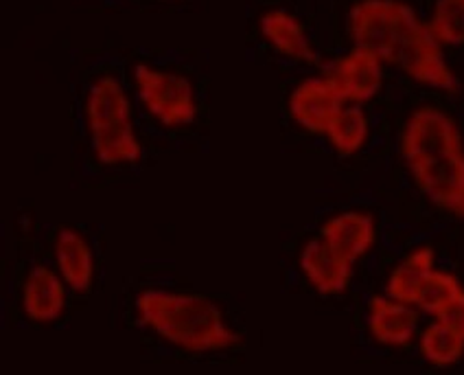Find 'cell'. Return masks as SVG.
I'll list each match as a JSON object with an SVG mask.
<instances>
[{"mask_svg":"<svg viewBox=\"0 0 464 375\" xmlns=\"http://www.w3.org/2000/svg\"><path fill=\"white\" fill-rule=\"evenodd\" d=\"M439 323L447 325L450 330L456 331L458 336L464 338V290L456 294V299L451 303H447V308H442L439 314H436Z\"/></svg>","mask_w":464,"mask_h":375,"instance_id":"21","label":"cell"},{"mask_svg":"<svg viewBox=\"0 0 464 375\" xmlns=\"http://www.w3.org/2000/svg\"><path fill=\"white\" fill-rule=\"evenodd\" d=\"M136 314L142 325L184 351H228L241 340L218 305L202 294L147 290L136 299Z\"/></svg>","mask_w":464,"mask_h":375,"instance_id":"2","label":"cell"},{"mask_svg":"<svg viewBox=\"0 0 464 375\" xmlns=\"http://www.w3.org/2000/svg\"><path fill=\"white\" fill-rule=\"evenodd\" d=\"M55 263L72 292H88L94 279L92 246L71 226H62L55 237Z\"/></svg>","mask_w":464,"mask_h":375,"instance_id":"12","label":"cell"},{"mask_svg":"<svg viewBox=\"0 0 464 375\" xmlns=\"http://www.w3.org/2000/svg\"><path fill=\"white\" fill-rule=\"evenodd\" d=\"M420 353L436 367H451L464 356V338L447 325H430L420 336Z\"/></svg>","mask_w":464,"mask_h":375,"instance_id":"18","label":"cell"},{"mask_svg":"<svg viewBox=\"0 0 464 375\" xmlns=\"http://www.w3.org/2000/svg\"><path fill=\"white\" fill-rule=\"evenodd\" d=\"M460 281L450 272H439L431 271L420 283L419 292H416L414 305H419L420 310L427 314H439L442 308H447V303H451L456 299V294L460 292Z\"/></svg>","mask_w":464,"mask_h":375,"instance_id":"20","label":"cell"},{"mask_svg":"<svg viewBox=\"0 0 464 375\" xmlns=\"http://www.w3.org/2000/svg\"><path fill=\"white\" fill-rule=\"evenodd\" d=\"M23 310L34 323H55L66 310V281L46 266H35L23 285Z\"/></svg>","mask_w":464,"mask_h":375,"instance_id":"9","label":"cell"},{"mask_svg":"<svg viewBox=\"0 0 464 375\" xmlns=\"http://www.w3.org/2000/svg\"><path fill=\"white\" fill-rule=\"evenodd\" d=\"M351 266L353 262L337 255L323 237L307 242L303 252H300V268H303L304 277L324 297L346 292L353 274Z\"/></svg>","mask_w":464,"mask_h":375,"instance_id":"8","label":"cell"},{"mask_svg":"<svg viewBox=\"0 0 464 375\" xmlns=\"http://www.w3.org/2000/svg\"><path fill=\"white\" fill-rule=\"evenodd\" d=\"M92 150L99 161L108 167H121L139 163L142 156V147L139 136H136L134 125L121 123L112 128H103L91 132Z\"/></svg>","mask_w":464,"mask_h":375,"instance_id":"15","label":"cell"},{"mask_svg":"<svg viewBox=\"0 0 464 375\" xmlns=\"http://www.w3.org/2000/svg\"><path fill=\"white\" fill-rule=\"evenodd\" d=\"M416 184L442 209L464 215V152H453L434 161L412 165Z\"/></svg>","mask_w":464,"mask_h":375,"instance_id":"5","label":"cell"},{"mask_svg":"<svg viewBox=\"0 0 464 375\" xmlns=\"http://www.w3.org/2000/svg\"><path fill=\"white\" fill-rule=\"evenodd\" d=\"M324 136L340 156H353L368 139V117L362 108H342L326 128Z\"/></svg>","mask_w":464,"mask_h":375,"instance_id":"17","label":"cell"},{"mask_svg":"<svg viewBox=\"0 0 464 375\" xmlns=\"http://www.w3.org/2000/svg\"><path fill=\"white\" fill-rule=\"evenodd\" d=\"M320 237L334 248L337 255L348 259V262H357L372 248L374 240H377V229H374V220L368 213L344 211V213L334 215L324 222L323 229H320Z\"/></svg>","mask_w":464,"mask_h":375,"instance_id":"10","label":"cell"},{"mask_svg":"<svg viewBox=\"0 0 464 375\" xmlns=\"http://www.w3.org/2000/svg\"><path fill=\"white\" fill-rule=\"evenodd\" d=\"M344 102L363 104L382 91V60L362 46H353L344 57L331 66L329 75Z\"/></svg>","mask_w":464,"mask_h":375,"instance_id":"7","label":"cell"},{"mask_svg":"<svg viewBox=\"0 0 464 375\" xmlns=\"http://www.w3.org/2000/svg\"><path fill=\"white\" fill-rule=\"evenodd\" d=\"M353 44L368 49L386 64L442 93L458 91L453 71L442 57L430 25L403 0H360L348 14Z\"/></svg>","mask_w":464,"mask_h":375,"instance_id":"1","label":"cell"},{"mask_svg":"<svg viewBox=\"0 0 464 375\" xmlns=\"http://www.w3.org/2000/svg\"><path fill=\"white\" fill-rule=\"evenodd\" d=\"M436 255L431 248H419L412 252L408 259H403V263L390 274L388 279V297L401 303L414 305L416 292H419L423 279L434 271Z\"/></svg>","mask_w":464,"mask_h":375,"instance_id":"16","label":"cell"},{"mask_svg":"<svg viewBox=\"0 0 464 375\" xmlns=\"http://www.w3.org/2000/svg\"><path fill=\"white\" fill-rule=\"evenodd\" d=\"M344 108V99L329 77H311L300 82L289 97V114L303 130L324 134L335 114Z\"/></svg>","mask_w":464,"mask_h":375,"instance_id":"6","label":"cell"},{"mask_svg":"<svg viewBox=\"0 0 464 375\" xmlns=\"http://www.w3.org/2000/svg\"><path fill=\"white\" fill-rule=\"evenodd\" d=\"M134 84L140 104L165 128H184L198 117L193 86L184 75L139 64L134 68Z\"/></svg>","mask_w":464,"mask_h":375,"instance_id":"3","label":"cell"},{"mask_svg":"<svg viewBox=\"0 0 464 375\" xmlns=\"http://www.w3.org/2000/svg\"><path fill=\"white\" fill-rule=\"evenodd\" d=\"M430 29L440 44H464V0H436Z\"/></svg>","mask_w":464,"mask_h":375,"instance_id":"19","label":"cell"},{"mask_svg":"<svg viewBox=\"0 0 464 375\" xmlns=\"http://www.w3.org/2000/svg\"><path fill=\"white\" fill-rule=\"evenodd\" d=\"M453 152H464L456 121L431 105L416 110L405 123L403 136H401V154L408 167L453 154Z\"/></svg>","mask_w":464,"mask_h":375,"instance_id":"4","label":"cell"},{"mask_svg":"<svg viewBox=\"0 0 464 375\" xmlns=\"http://www.w3.org/2000/svg\"><path fill=\"white\" fill-rule=\"evenodd\" d=\"M261 35L267 44L289 60L304 62V64H315L318 53L311 44L307 31L300 25L294 14L285 9H272L261 15Z\"/></svg>","mask_w":464,"mask_h":375,"instance_id":"11","label":"cell"},{"mask_svg":"<svg viewBox=\"0 0 464 375\" xmlns=\"http://www.w3.org/2000/svg\"><path fill=\"white\" fill-rule=\"evenodd\" d=\"M419 327V314L401 301L374 297L368 305V330L382 345H408Z\"/></svg>","mask_w":464,"mask_h":375,"instance_id":"13","label":"cell"},{"mask_svg":"<svg viewBox=\"0 0 464 375\" xmlns=\"http://www.w3.org/2000/svg\"><path fill=\"white\" fill-rule=\"evenodd\" d=\"M83 113H86L88 132L130 123L131 105L123 84L114 77L97 79L88 91Z\"/></svg>","mask_w":464,"mask_h":375,"instance_id":"14","label":"cell"}]
</instances>
